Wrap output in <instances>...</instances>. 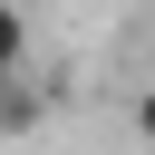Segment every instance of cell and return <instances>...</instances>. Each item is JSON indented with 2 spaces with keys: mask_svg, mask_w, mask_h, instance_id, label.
Segmentation results:
<instances>
[{
  "mask_svg": "<svg viewBox=\"0 0 155 155\" xmlns=\"http://www.w3.org/2000/svg\"><path fill=\"white\" fill-rule=\"evenodd\" d=\"M29 68V19H19V0H0V78H19Z\"/></svg>",
  "mask_w": 155,
  "mask_h": 155,
  "instance_id": "6da1fadb",
  "label": "cell"
}]
</instances>
